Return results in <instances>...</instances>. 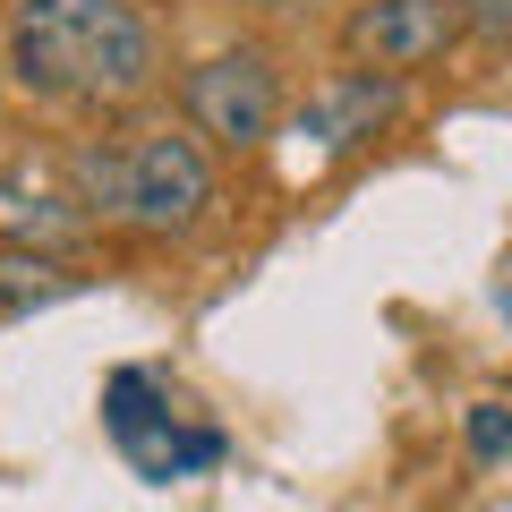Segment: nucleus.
Here are the masks:
<instances>
[{
  "mask_svg": "<svg viewBox=\"0 0 512 512\" xmlns=\"http://www.w3.org/2000/svg\"><path fill=\"white\" fill-rule=\"evenodd\" d=\"M453 9H461V35H470L478 52L512 60V0H453Z\"/></svg>",
  "mask_w": 512,
  "mask_h": 512,
  "instance_id": "obj_9",
  "label": "nucleus"
},
{
  "mask_svg": "<svg viewBox=\"0 0 512 512\" xmlns=\"http://www.w3.org/2000/svg\"><path fill=\"white\" fill-rule=\"evenodd\" d=\"M461 444H470V461L504 470L512 461V402H470L461 410Z\"/></svg>",
  "mask_w": 512,
  "mask_h": 512,
  "instance_id": "obj_8",
  "label": "nucleus"
},
{
  "mask_svg": "<svg viewBox=\"0 0 512 512\" xmlns=\"http://www.w3.org/2000/svg\"><path fill=\"white\" fill-rule=\"evenodd\" d=\"M453 43H470L453 0H359V9L342 18L350 69L402 77V86H410L419 69H436V60H453Z\"/></svg>",
  "mask_w": 512,
  "mask_h": 512,
  "instance_id": "obj_5",
  "label": "nucleus"
},
{
  "mask_svg": "<svg viewBox=\"0 0 512 512\" xmlns=\"http://www.w3.org/2000/svg\"><path fill=\"white\" fill-rule=\"evenodd\" d=\"M256 9H274V0H256Z\"/></svg>",
  "mask_w": 512,
  "mask_h": 512,
  "instance_id": "obj_11",
  "label": "nucleus"
},
{
  "mask_svg": "<svg viewBox=\"0 0 512 512\" xmlns=\"http://www.w3.org/2000/svg\"><path fill=\"white\" fill-rule=\"evenodd\" d=\"M222 180H214V146L197 128H137L128 137V188H120V231L128 239H188L214 214Z\"/></svg>",
  "mask_w": 512,
  "mask_h": 512,
  "instance_id": "obj_3",
  "label": "nucleus"
},
{
  "mask_svg": "<svg viewBox=\"0 0 512 512\" xmlns=\"http://www.w3.org/2000/svg\"><path fill=\"white\" fill-rule=\"evenodd\" d=\"M393 120H402V77L342 69L333 86L308 94V111H299V137H316L325 154H359V146H376Z\"/></svg>",
  "mask_w": 512,
  "mask_h": 512,
  "instance_id": "obj_6",
  "label": "nucleus"
},
{
  "mask_svg": "<svg viewBox=\"0 0 512 512\" xmlns=\"http://www.w3.org/2000/svg\"><path fill=\"white\" fill-rule=\"evenodd\" d=\"M180 111L205 146L222 154H256L282 128V69L265 43H231V52H205L180 77Z\"/></svg>",
  "mask_w": 512,
  "mask_h": 512,
  "instance_id": "obj_4",
  "label": "nucleus"
},
{
  "mask_svg": "<svg viewBox=\"0 0 512 512\" xmlns=\"http://www.w3.org/2000/svg\"><path fill=\"white\" fill-rule=\"evenodd\" d=\"M103 436L146 487H171V478H197V470H222L231 461V436L188 419L154 367H111L103 376Z\"/></svg>",
  "mask_w": 512,
  "mask_h": 512,
  "instance_id": "obj_2",
  "label": "nucleus"
},
{
  "mask_svg": "<svg viewBox=\"0 0 512 512\" xmlns=\"http://www.w3.org/2000/svg\"><path fill=\"white\" fill-rule=\"evenodd\" d=\"M0 94H9V69H0Z\"/></svg>",
  "mask_w": 512,
  "mask_h": 512,
  "instance_id": "obj_10",
  "label": "nucleus"
},
{
  "mask_svg": "<svg viewBox=\"0 0 512 512\" xmlns=\"http://www.w3.org/2000/svg\"><path fill=\"white\" fill-rule=\"evenodd\" d=\"M86 291V274H77L69 256H52V248H0V325H18V316H35V308H60V299H77Z\"/></svg>",
  "mask_w": 512,
  "mask_h": 512,
  "instance_id": "obj_7",
  "label": "nucleus"
},
{
  "mask_svg": "<svg viewBox=\"0 0 512 512\" xmlns=\"http://www.w3.org/2000/svg\"><path fill=\"white\" fill-rule=\"evenodd\" d=\"M0 69L26 103L52 111H120L154 94L163 35L137 0H9Z\"/></svg>",
  "mask_w": 512,
  "mask_h": 512,
  "instance_id": "obj_1",
  "label": "nucleus"
},
{
  "mask_svg": "<svg viewBox=\"0 0 512 512\" xmlns=\"http://www.w3.org/2000/svg\"><path fill=\"white\" fill-rule=\"evenodd\" d=\"M504 308H512V299H504Z\"/></svg>",
  "mask_w": 512,
  "mask_h": 512,
  "instance_id": "obj_12",
  "label": "nucleus"
}]
</instances>
